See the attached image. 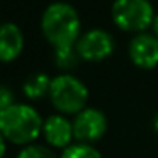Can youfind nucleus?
<instances>
[{"label":"nucleus","mask_w":158,"mask_h":158,"mask_svg":"<svg viewBox=\"0 0 158 158\" xmlns=\"http://www.w3.org/2000/svg\"><path fill=\"white\" fill-rule=\"evenodd\" d=\"M80 15L68 2H51L41 15V31L44 38L56 48L77 44L80 34Z\"/></svg>","instance_id":"f257e3e1"},{"label":"nucleus","mask_w":158,"mask_h":158,"mask_svg":"<svg viewBox=\"0 0 158 158\" xmlns=\"http://www.w3.org/2000/svg\"><path fill=\"white\" fill-rule=\"evenodd\" d=\"M44 121L32 106L14 104L0 110V131L2 138L14 144H32L43 133Z\"/></svg>","instance_id":"f03ea898"},{"label":"nucleus","mask_w":158,"mask_h":158,"mask_svg":"<svg viewBox=\"0 0 158 158\" xmlns=\"http://www.w3.org/2000/svg\"><path fill=\"white\" fill-rule=\"evenodd\" d=\"M48 97L58 112L65 116H70V114L77 116L83 109H87L85 106L89 100V89L77 77L70 73H61L53 78Z\"/></svg>","instance_id":"7ed1b4c3"},{"label":"nucleus","mask_w":158,"mask_h":158,"mask_svg":"<svg viewBox=\"0 0 158 158\" xmlns=\"http://www.w3.org/2000/svg\"><path fill=\"white\" fill-rule=\"evenodd\" d=\"M110 15L119 29L141 32L153 24L155 10L150 0H114Z\"/></svg>","instance_id":"20e7f679"},{"label":"nucleus","mask_w":158,"mask_h":158,"mask_svg":"<svg viewBox=\"0 0 158 158\" xmlns=\"http://www.w3.org/2000/svg\"><path fill=\"white\" fill-rule=\"evenodd\" d=\"M107 131V117L99 109H83L73 119V136L78 143L92 144L102 139Z\"/></svg>","instance_id":"39448f33"},{"label":"nucleus","mask_w":158,"mask_h":158,"mask_svg":"<svg viewBox=\"0 0 158 158\" xmlns=\"http://www.w3.org/2000/svg\"><path fill=\"white\" fill-rule=\"evenodd\" d=\"M114 46L116 44L110 32L99 27L83 32L77 41V49L85 61H102L109 58L114 51Z\"/></svg>","instance_id":"423d86ee"},{"label":"nucleus","mask_w":158,"mask_h":158,"mask_svg":"<svg viewBox=\"0 0 158 158\" xmlns=\"http://www.w3.org/2000/svg\"><path fill=\"white\" fill-rule=\"evenodd\" d=\"M129 58L139 68H155L158 65V38L148 32L136 34L129 43Z\"/></svg>","instance_id":"0eeeda50"},{"label":"nucleus","mask_w":158,"mask_h":158,"mask_svg":"<svg viewBox=\"0 0 158 158\" xmlns=\"http://www.w3.org/2000/svg\"><path fill=\"white\" fill-rule=\"evenodd\" d=\"M43 136L49 146L55 148H68L72 144L73 136V123H70L65 114H53L44 121Z\"/></svg>","instance_id":"6e6552de"},{"label":"nucleus","mask_w":158,"mask_h":158,"mask_svg":"<svg viewBox=\"0 0 158 158\" xmlns=\"http://www.w3.org/2000/svg\"><path fill=\"white\" fill-rule=\"evenodd\" d=\"M24 48V36L14 22H4L0 29V58L2 61H14Z\"/></svg>","instance_id":"1a4fd4ad"},{"label":"nucleus","mask_w":158,"mask_h":158,"mask_svg":"<svg viewBox=\"0 0 158 158\" xmlns=\"http://www.w3.org/2000/svg\"><path fill=\"white\" fill-rule=\"evenodd\" d=\"M51 82L53 78L46 73H32L22 83V92L27 99L31 100H38L44 95H49V89H51Z\"/></svg>","instance_id":"9d476101"},{"label":"nucleus","mask_w":158,"mask_h":158,"mask_svg":"<svg viewBox=\"0 0 158 158\" xmlns=\"http://www.w3.org/2000/svg\"><path fill=\"white\" fill-rule=\"evenodd\" d=\"M80 60H82V56H80L78 49H77V44L55 49V63L61 70H73L78 65Z\"/></svg>","instance_id":"9b49d317"},{"label":"nucleus","mask_w":158,"mask_h":158,"mask_svg":"<svg viewBox=\"0 0 158 158\" xmlns=\"http://www.w3.org/2000/svg\"><path fill=\"white\" fill-rule=\"evenodd\" d=\"M60 158H102V155L92 146L85 143H75L65 148Z\"/></svg>","instance_id":"f8f14e48"},{"label":"nucleus","mask_w":158,"mask_h":158,"mask_svg":"<svg viewBox=\"0 0 158 158\" xmlns=\"http://www.w3.org/2000/svg\"><path fill=\"white\" fill-rule=\"evenodd\" d=\"M17 158H56V155L53 153L49 148L43 146V144H27L19 151Z\"/></svg>","instance_id":"ddd939ff"},{"label":"nucleus","mask_w":158,"mask_h":158,"mask_svg":"<svg viewBox=\"0 0 158 158\" xmlns=\"http://www.w3.org/2000/svg\"><path fill=\"white\" fill-rule=\"evenodd\" d=\"M14 104V92L9 89V85H2V89H0V110L7 109Z\"/></svg>","instance_id":"4468645a"},{"label":"nucleus","mask_w":158,"mask_h":158,"mask_svg":"<svg viewBox=\"0 0 158 158\" xmlns=\"http://www.w3.org/2000/svg\"><path fill=\"white\" fill-rule=\"evenodd\" d=\"M151 29H153V34L158 38V14H155V19H153V24H151Z\"/></svg>","instance_id":"2eb2a0df"},{"label":"nucleus","mask_w":158,"mask_h":158,"mask_svg":"<svg viewBox=\"0 0 158 158\" xmlns=\"http://www.w3.org/2000/svg\"><path fill=\"white\" fill-rule=\"evenodd\" d=\"M153 129H155V133L158 134V112L155 114V117H153Z\"/></svg>","instance_id":"dca6fc26"}]
</instances>
